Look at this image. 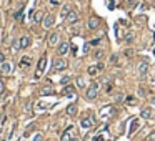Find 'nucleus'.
Masks as SVG:
<instances>
[{"label": "nucleus", "instance_id": "nucleus-40", "mask_svg": "<svg viewBox=\"0 0 155 141\" xmlns=\"http://www.w3.org/2000/svg\"><path fill=\"white\" fill-rule=\"evenodd\" d=\"M88 48H90V43H85V47H84V52H85V53L88 52Z\"/></svg>", "mask_w": 155, "mask_h": 141}, {"label": "nucleus", "instance_id": "nucleus-41", "mask_svg": "<svg viewBox=\"0 0 155 141\" xmlns=\"http://www.w3.org/2000/svg\"><path fill=\"white\" fill-rule=\"evenodd\" d=\"M50 3H52V5H58V3H60V0H50Z\"/></svg>", "mask_w": 155, "mask_h": 141}, {"label": "nucleus", "instance_id": "nucleus-39", "mask_svg": "<svg viewBox=\"0 0 155 141\" xmlns=\"http://www.w3.org/2000/svg\"><path fill=\"white\" fill-rule=\"evenodd\" d=\"M3 62H5V55L0 52V63H3Z\"/></svg>", "mask_w": 155, "mask_h": 141}, {"label": "nucleus", "instance_id": "nucleus-10", "mask_svg": "<svg viewBox=\"0 0 155 141\" xmlns=\"http://www.w3.org/2000/svg\"><path fill=\"white\" fill-rule=\"evenodd\" d=\"M140 115H142V118H144V120H150V118L154 116V110H152L150 106H145V108H142Z\"/></svg>", "mask_w": 155, "mask_h": 141}, {"label": "nucleus", "instance_id": "nucleus-30", "mask_svg": "<svg viewBox=\"0 0 155 141\" xmlns=\"http://www.w3.org/2000/svg\"><path fill=\"white\" fill-rule=\"evenodd\" d=\"M125 101H127V103H130V105H135L137 103V100H135V98H132V96H127Z\"/></svg>", "mask_w": 155, "mask_h": 141}, {"label": "nucleus", "instance_id": "nucleus-42", "mask_svg": "<svg viewBox=\"0 0 155 141\" xmlns=\"http://www.w3.org/2000/svg\"><path fill=\"white\" fill-rule=\"evenodd\" d=\"M70 141H82V140H80L77 134H75V136H72V140H70Z\"/></svg>", "mask_w": 155, "mask_h": 141}, {"label": "nucleus", "instance_id": "nucleus-34", "mask_svg": "<svg viewBox=\"0 0 155 141\" xmlns=\"http://www.w3.org/2000/svg\"><path fill=\"white\" fill-rule=\"evenodd\" d=\"M98 43H100V38H95V40L90 42V45H98Z\"/></svg>", "mask_w": 155, "mask_h": 141}, {"label": "nucleus", "instance_id": "nucleus-36", "mask_svg": "<svg viewBox=\"0 0 155 141\" xmlns=\"http://www.w3.org/2000/svg\"><path fill=\"white\" fill-rule=\"evenodd\" d=\"M147 141H155V133H152V134L147 138Z\"/></svg>", "mask_w": 155, "mask_h": 141}, {"label": "nucleus", "instance_id": "nucleus-5", "mask_svg": "<svg viewBox=\"0 0 155 141\" xmlns=\"http://www.w3.org/2000/svg\"><path fill=\"white\" fill-rule=\"evenodd\" d=\"M67 68V62L63 60V58H57L55 62H53V70L55 71H62V70H65Z\"/></svg>", "mask_w": 155, "mask_h": 141}, {"label": "nucleus", "instance_id": "nucleus-21", "mask_svg": "<svg viewBox=\"0 0 155 141\" xmlns=\"http://www.w3.org/2000/svg\"><path fill=\"white\" fill-rule=\"evenodd\" d=\"M43 17H45V15H43L42 12H35V13L32 15V20H33L35 23H39V22H42V20H43Z\"/></svg>", "mask_w": 155, "mask_h": 141}, {"label": "nucleus", "instance_id": "nucleus-20", "mask_svg": "<svg viewBox=\"0 0 155 141\" xmlns=\"http://www.w3.org/2000/svg\"><path fill=\"white\" fill-rule=\"evenodd\" d=\"M30 63H32V60H30V56H22V60H20V68H27V66H30Z\"/></svg>", "mask_w": 155, "mask_h": 141}, {"label": "nucleus", "instance_id": "nucleus-43", "mask_svg": "<svg viewBox=\"0 0 155 141\" xmlns=\"http://www.w3.org/2000/svg\"><path fill=\"white\" fill-rule=\"evenodd\" d=\"M127 3H134V2H135V0H125Z\"/></svg>", "mask_w": 155, "mask_h": 141}, {"label": "nucleus", "instance_id": "nucleus-33", "mask_svg": "<svg viewBox=\"0 0 155 141\" xmlns=\"http://www.w3.org/2000/svg\"><path fill=\"white\" fill-rule=\"evenodd\" d=\"M110 62H112V63H117V62H118V56H117V55H112V56H110Z\"/></svg>", "mask_w": 155, "mask_h": 141}, {"label": "nucleus", "instance_id": "nucleus-16", "mask_svg": "<svg viewBox=\"0 0 155 141\" xmlns=\"http://www.w3.org/2000/svg\"><path fill=\"white\" fill-rule=\"evenodd\" d=\"M0 70H2V75H10L12 73V65H10L9 62H3Z\"/></svg>", "mask_w": 155, "mask_h": 141}, {"label": "nucleus", "instance_id": "nucleus-13", "mask_svg": "<svg viewBox=\"0 0 155 141\" xmlns=\"http://www.w3.org/2000/svg\"><path fill=\"white\" fill-rule=\"evenodd\" d=\"M45 65H47V58L45 56H40V60L37 62V70H39V75L45 70Z\"/></svg>", "mask_w": 155, "mask_h": 141}, {"label": "nucleus", "instance_id": "nucleus-27", "mask_svg": "<svg viewBox=\"0 0 155 141\" xmlns=\"http://www.w3.org/2000/svg\"><path fill=\"white\" fill-rule=\"evenodd\" d=\"M115 101H117V103H120V101H125L124 95H122V93H117V95H115Z\"/></svg>", "mask_w": 155, "mask_h": 141}, {"label": "nucleus", "instance_id": "nucleus-4", "mask_svg": "<svg viewBox=\"0 0 155 141\" xmlns=\"http://www.w3.org/2000/svg\"><path fill=\"white\" fill-rule=\"evenodd\" d=\"M115 113H117L115 106H105V108L100 111V118H102V120H108V118H112Z\"/></svg>", "mask_w": 155, "mask_h": 141}, {"label": "nucleus", "instance_id": "nucleus-11", "mask_svg": "<svg viewBox=\"0 0 155 141\" xmlns=\"http://www.w3.org/2000/svg\"><path fill=\"white\" fill-rule=\"evenodd\" d=\"M68 48H70V43H68V42H62V43L58 45V48H57L58 55H60V56H63V55H65V53L68 52Z\"/></svg>", "mask_w": 155, "mask_h": 141}, {"label": "nucleus", "instance_id": "nucleus-19", "mask_svg": "<svg viewBox=\"0 0 155 141\" xmlns=\"http://www.w3.org/2000/svg\"><path fill=\"white\" fill-rule=\"evenodd\" d=\"M57 43H58V33H50L49 35V45L53 47V45H57Z\"/></svg>", "mask_w": 155, "mask_h": 141}, {"label": "nucleus", "instance_id": "nucleus-3", "mask_svg": "<svg viewBox=\"0 0 155 141\" xmlns=\"http://www.w3.org/2000/svg\"><path fill=\"white\" fill-rule=\"evenodd\" d=\"M77 134V131H75V126H67L65 128V131L62 133V136H60V141H70L72 140V136H75Z\"/></svg>", "mask_w": 155, "mask_h": 141}, {"label": "nucleus", "instance_id": "nucleus-15", "mask_svg": "<svg viewBox=\"0 0 155 141\" xmlns=\"http://www.w3.org/2000/svg\"><path fill=\"white\" fill-rule=\"evenodd\" d=\"M65 20H67L68 23H75V22L78 20V13L75 12V10H70V13L67 15V19Z\"/></svg>", "mask_w": 155, "mask_h": 141}, {"label": "nucleus", "instance_id": "nucleus-1", "mask_svg": "<svg viewBox=\"0 0 155 141\" xmlns=\"http://www.w3.org/2000/svg\"><path fill=\"white\" fill-rule=\"evenodd\" d=\"M98 90H100L98 83H97V81H94V83L85 90V98H87V101H94V100L97 98V96H98Z\"/></svg>", "mask_w": 155, "mask_h": 141}, {"label": "nucleus", "instance_id": "nucleus-35", "mask_svg": "<svg viewBox=\"0 0 155 141\" xmlns=\"http://www.w3.org/2000/svg\"><path fill=\"white\" fill-rule=\"evenodd\" d=\"M95 141H105V140H104L102 134H97V136H95Z\"/></svg>", "mask_w": 155, "mask_h": 141}, {"label": "nucleus", "instance_id": "nucleus-14", "mask_svg": "<svg viewBox=\"0 0 155 141\" xmlns=\"http://www.w3.org/2000/svg\"><path fill=\"white\" fill-rule=\"evenodd\" d=\"M19 43H20V48H29L30 47V37L23 35V37L19 38Z\"/></svg>", "mask_w": 155, "mask_h": 141}, {"label": "nucleus", "instance_id": "nucleus-23", "mask_svg": "<svg viewBox=\"0 0 155 141\" xmlns=\"http://www.w3.org/2000/svg\"><path fill=\"white\" fill-rule=\"evenodd\" d=\"M77 88H85V80H84V76H78L77 78Z\"/></svg>", "mask_w": 155, "mask_h": 141}, {"label": "nucleus", "instance_id": "nucleus-44", "mask_svg": "<svg viewBox=\"0 0 155 141\" xmlns=\"http://www.w3.org/2000/svg\"><path fill=\"white\" fill-rule=\"evenodd\" d=\"M0 43H2V37H0Z\"/></svg>", "mask_w": 155, "mask_h": 141}, {"label": "nucleus", "instance_id": "nucleus-24", "mask_svg": "<svg viewBox=\"0 0 155 141\" xmlns=\"http://www.w3.org/2000/svg\"><path fill=\"white\" fill-rule=\"evenodd\" d=\"M97 71H98L97 65H95V66H88V75H90V76H95V75H97Z\"/></svg>", "mask_w": 155, "mask_h": 141}, {"label": "nucleus", "instance_id": "nucleus-17", "mask_svg": "<svg viewBox=\"0 0 155 141\" xmlns=\"http://www.w3.org/2000/svg\"><path fill=\"white\" fill-rule=\"evenodd\" d=\"M40 95H42V96H47V95H53V88H52V85H47V86H43V88L40 90Z\"/></svg>", "mask_w": 155, "mask_h": 141}, {"label": "nucleus", "instance_id": "nucleus-12", "mask_svg": "<svg viewBox=\"0 0 155 141\" xmlns=\"http://www.w3.org/2000/svg\"><path fill=\"white\" fill-rule=\"evenodd\" d=\"M138 126H140L138 118H134V120H132V123H130V128H128V136H132V134L138 130Z\"/></svg>", "mask_w": 155, "mask_h": 141}, {"label": "nucleus", "instance_id": "nucleus-26", "mask_svg": "<svg viewBox=\"0 0 155 141\" xmlns=\"http://www.w3.org/2000/svg\"><path fill=\"white\" fill-rule=\"evenodd\" d=\"M32 141H43V134H42V133H35Z\"/></svg>", "mask_w": 155, "mask_h": 141}, {"label": "nucleus", "instance_id": "nucleus-6", "mask_svg": "<svg viewBox=\"0 0 155 141\" xmlns=\"http://www.w3.org/2000/svg\"><path fill=\"white\" fill-rule=\"evenodd\" d=\"M100 27V19L98 17H92V19H88L87 22V28L88 30H97Z\"/></svg>", "mask_w": 155, "mask_h": 141}, {"label": "nucleus", "instance_id": "nucleus-2", "mask_svg": "<svg viewBox=\"0 0 155 141\" xmlns=\"http://www.w3.org/2000/svg\"><path fill=\"white\" fill-rule=\"evenodd\" d=\"M80 126H82L84 130H90V128H94V126H95V118H94V115L84 116L82 121H80Z\"/></svg>", "mask_w": 155, "mask_h": 141}, {"label": "nucleus", "instance_id": "nucleus-22", "mask_svg": "<svg viewBox=\"0 0 155 141\" xmlns=\"http://www.w3.org/2000/svg\"><path fill=\"white\" fill-rule=\"evenodd\" d=\"M70 7H68V5H65V7H63V9H62V12H60V17H62V19H67V15L68 13H70Z\"/></svg>", "mask_w": 155, "mask_h": 141}, {"label": "nucleus", "instance_id": "nucleus-47", "mask_svg": "<svg viewBox=\"0 0 155 141\" xmlns=\"http://www.w3.org/2000/svg\"><path fill=\"white\" fill-rule=\"evenodd\" d=\"M154 55H155V48H154Z\"/></svg>", "mask_w": 155, "mask_h": 141}, {"label": "nucleus", "instance_id": "nucleus-37", "mask_svg": "<svg viewBox=\"0 0 155 141\" xmlns=\"http://www.w3.org/2000/svg\"><path fill=\"white\" fill-rule=\"evenodd\" d=\"M138 95H140V96H145V90H144V88H138Z\"/></svg>", "mask_w": 155, "mask_h": 141}, {"label": "nucleus", "instance_id": "nucleus-32", "mask_svg": "<svg viewBox=\"0 0 155 141\" xmlns=\"http://www.w3.org/2000/svg\"><path fill=\"white\" fill-rule=\"evenodd\" d=\"M102 56H104V52H102V50H98V52H95V58H97V60H100Z\"/></svg>", "mask_w": 155, "mask_h": 141}, {"label": "nucleus", "instance_id": "nucleus-29", "mask_svg": "<svg viewBox=\"0 0 155 141\" xmlns=\"http://www.w3.org/2000/svg\"><path fill=\"white\" fill-rule=\"evenodd\" d=\"M15 20H23V12H22V10H19V12L15 13Z\"/></svg>", "mask_w": 155, "mask_h": 141}, {"label": "nucleus", "instance_id": "nucleus-18", "mask_svg": "<svg viewBox=\"0 0 155 141\" xmlns=\"http://www.w3.org/2000/svg\"><path fill=\"white\" fill-rule=\"evenodd\" d=\"M77 111H78V110H77V105H75V103H72V105H68V106H67V115H68V116H75Z\"/></svg>", "mask_w": 155, "mask_h": 141}, {"label": "nucleus", "instance_id": "nucleus-9", "mask_svg": "<svg viewBox=\"0 0 155 141\" xmlns=\"http://www.w3.org/2000/svg\"><path fill=\"white\" fill-rule=\"evenodd\" d=\"M147 71H148V62H147V60H144V62L138 65V73H140V76H142V78H145V76H147Z\"/></svg>", "mask_w": 155, "mask_h": 141}, {"label": "nucleus", "instance_id": "nucleus-8", "mask_svg": "<svg viewBox=\"0 0 155 141\" xmlns=\"http://www.w3.org/2000/svg\"><path fill=\"white\" fill-rule=\"evenodd\" d=\"M62 93L65 95V96H68V98H73L75 96V86L73 85H65L63 90H62Z\"/></svg>", "mask_w": 155, "mask_h": 141}, {"label": "nucleus", "instance_id": "nucleus-25", "mask_svg": "<svg viewBox=\"0 0 155 141\" xmlns=\"http://www.w3.org/2000/svg\"><path fill=\"white\" fill-rule=\"evenodd\" d=\"M70 80H72V76H63V78L60 80V83L65 86V85H70Z\"/></svg>", "mask_w": 155, "mask_h": 141}, {"label": "nucleus", "instance_id": "nucleus-7", "mask_svg": "<svg viewBox=\"0 0 155 141\" xmlns=\"http://www.w3.org/2000/svg\"><path fill=\"white\" fill-rule=\"evenodd\" d=\"M53 23H55V19H53V15H45L43 17V20H42V25H43V28H47L49 30L50 27H53Z\"/></svg>", "mask_w": 155, "mask_h": 141}, {"label": "nucleus", "instance_id": "nucleus-28", "mask_svg": "<svg viewBox=\"0 0 155 141\" xmlns=\"http://www.w3.org/2000/svg\"><path fill=\"white\" fill-rule=\"evenodd\" d=\"M134 38H135V37H134V33H127L125 42H127V43H130V42H134Z\"/></svg>", "mask_w": 155, "mask_h": 141}, {"label": "nucleus", "instance_id": "nucleus-38", "mask_svg": "<svg viewBox=\"0 0 155 141\" xmlns=\"http://www.w3.org/2000/svg\"><path fill=\"white\" fill-rule=\"evenodd\" d=\"M97 68H98V70H104L105 66H104V63H102V62H98V63H97Z\"/></svg>", "mask_w": 155, "mask_h": 141}, {"label": "nucleus", "instance_id": "nucleus-46", "mask_svg": "<svg viewBox=\"0 0 155 141\" xmlns=\"http://www.w3.org/2000/svg\"><path fill=\"white\" fill-rule=\"evenodd\" d=\"M152 101H154V103H155V98H154V100H152Z\"/></svg>", "mask_w": 155, "mask_h": 141}, {"label": "nucleus", "instance_id": "nucleus-45", "mask_svg": "<svg viewBox=\"0 0 155 141\" xmlns=\"http://www.w3.org/2000/svg\"><path fill=\"white\" fill-rule=\"evenodd\" d=\"M0 20H2V13H0Z\"/></svg>", "mask_w": 155, "mask_h": 141}, {"label": "nucleus", "instance_id": "nucleus-31", "mask_svg": "<svg viewBox=\"0 0 155 141\" xmlns=\"http://www.w3.org/2000/svg\"><path fill=\"white\" fill-rule=\"evenodd\" d=\"M124 55H125V56H128V58H130V56L134 55V50H132V48H127L125 52H124Z\"/></svg>", "mask_w": 155, "mask_h": 141}]
</instances>
